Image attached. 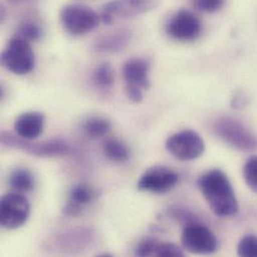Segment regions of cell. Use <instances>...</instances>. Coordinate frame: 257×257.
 <instances>
[{
	"instance_id": "obj_13",
	"label": "cell",
	"mask_w": 257,
	"mask_h": 257,
	"mask_svg": "<svg viewBox=\"0 0 257 257\" xmlns=\"http://www.w3.org/2000/svg\"><path fill=\"white\" fill-rule=\"evenodd\" d=\"M44 122L45 117L41 112H24L20 114L14 122L15 133L23 139L34 140L42 134Z\"/></svg>"
},
{
	"instance_id": "obj_2",
	"label": "cell",
	"mask_w": 257,
	"mask_h": 257,
	"mask_svg": "<svg viewBox=\"0 0 257 257\" xmlns=\"http://www.w3.org/2000/svg\"><path fill=\"white\" fill-rule=\"evenodd\" d=\"M216 135L231 147L244 152L257 150V136L238 119L224 116L214 123Z\"/></svg>"
},
{
	"instance_id": "obj_25",
	"label": "cell",
	"mask_w": 257,
	"mask_h": 257,
	"mask_svg": "<svg viewBox=\"0 0 257 257\" xmlns=\"http://www.w3.org/2000/svg\"><path fill=\"white\" fill-rule=\"evenodd\" d=\"M226 0H192V3L195 8L202 12L214 13L220 10Z\"/></svg>"
},
{
	"instance_id": "obj_28",
	"label": "cell",
	"mask_w": 257,
	"mask_h": 257,
	"mask_svg": "<svg viewBox=\"0 0 257 257\" xmlns=\"http://www.w3.org/2000/svg\"><path fill=\"white\" fill-rule=\"evenodd\" d=\"M126 93L129 98L133 102H140L143 98L142 94V89L137 88V87H131V86H126Z\"/></svg>"
},
{
	"instance_id": "obj_17",
	"label": "cell",
	"mask_w": 257,
	"mask_h": 257,
	"mask_svg": "<svg viewBox=\"0 0 257 257\" xmlns=\"http://www.w3.org/2000/svg\"><path fill=\"white\" fill-rule=\"evenodd\" d=\"M110 128L111 124L109 120L101 116L89 117L82 124V131L84 135L92 140L106 135Z\"/></svg>"
},
{
	"instance_id": "obj_1",
	"label": "cell",
	"mask_w": 257,
	"mask_h": 257,
	"mask_svg": "<svg viewBox=\"0 0 257 257\" xmlns=\"http://www.w3.org/2000/svg\"><path fill=\"white\" fill-rule=\"evenodd\" d=\"M197 186L212 212L218 217L233 216L238 212V202L226 174L212 169L201 174Z\"/></svg>"
},
{
	"instance_id": "obj_7",
	"label": "cell",
	"mask_w": 257,
	"mask_h": 257,
	"mask_svg": "<svg viewBox=\"0 0 257 257\" xmlns=\"http://www.w3.org/2000/svg\"><path fill=\"white\" fill-rule=\"evenodd\" d=\"M181 243L185 250L195 254H212L217 251L219 246L215 234L198 222L184 226L181 233Z\"/></svg>"
},
{
	"instance_id": "obj_21",
	"label": "cell",
	"mask_w": 257,
	"mask_h": 257,
	"mask_svg": "<svg viewBox=\"0 0 257 257\" xmlns=\"http://www.w3.org/2000/svg\"><path fill=\"white\" fill-rule=\"evenodd\" d=\"M242 172L245 183L257 194V155H252L247 159Z\"/></svg>"
},
{
	"instance_id": "obj_24",
	"label": "cell",
	"mask_w": 257,
	"mask_h": 257,
	"mask_svg": "<svg viewBox=\"0 0 257 257\" xmlns=\"http://www.w3.org/2000/svg\"><path fill=\"white\" fill-rule=\"evenodd\" d=\"M184 255L183 251L174 243L170 242H158L155 256L158 257H182Z\"/></svg>"
},
{
	"instance_id": "obj_16",
	"label": "cell",
	"mask_w": 257,
	"mask_h": 257,
	"mask_svg": "<svg viewBox=\"0 0 257 257\" xmlns=\"http://www.w3.org/2000/svg\"><path fill=\"white\" fill-rule=\"evenodd\" d=\"M34 177L32 173L24 168L15 169L9 176V185L18 193L30 192L34 188Z\"/></svg>"
},
{
	"instance_id": "obj_10",
	"label": "cell",
	"mask_w": 257,
	"mask_h": 257,
	"mask_svg": "<svg viewBox=\"0 0 257 257\" xmlns=\"http://www.w3.org/2000/svg\"><path fill=\"white\" fill-rule=\"evenodd\" d=\"M202 23L197 15L185 9L177 11L166 24V33L179 41H192L199 37Z\"/></svg>"
},
{
	"instance_id": "obj_22",
	"label": "cell",
	"mask_w": 257,
	"mask_h": 257,
	"mask_svg": "<svg viewBox=\"0 0 257 257\" xmlns=\"http://www.w3.org/2000/svg\"><path fill=\"white\" fill-rule=\"evenodd\" d=\"M237 254L239 256L257 257V236H244L238 243Z\"/></svg>"
},
{
	"instance_id": "obj_4",
	"label": "cell",
	"mask_w": 257,
	"mask_h": 257,
	"mask_svg": "<svg viewBox=\"0 0 257 257\" xmlns=\"http://www.w3.org/2000/svg\"><path fill=\"white\" fill-rule=\"evenodd\" d=\"M3 66L16 75L30 73L35 66L34 52L30 42L15 36L8 41L1 54Z\"/></svg>"
},
{
	"instance_id": "obj_6",
	"label": "cell",
	"mask_w": 257,
	"mask_h": 257,
	"mask_svg": "<svg viewBox=\"0 0 257 257\" xmlns=\"http://www.w3.org/2000/svg\"><path fill=\"white\" fill-rule=\"evenodd\" d=\"M166 150L176 159L190 161L200 157L205 150L203 138L194 130H182L168 137Z\"/></svg>"
},
{
	"instance_id": "obj_14",
	"label": "cell",
	"mask_w": 257,
	"mask_h": 257,
	"mask_svg": "<svg viewBox=\"0 0 257 257\" xmlns=\"http://www.w3.org/2000/svg\"><path fill=\"white\" fill-rule=\"evenodd\" d=\"M94 190L86 184H77L69 192L67 203L63 212L67 216H77L88 206L94 199Z\"/></svg>"
},
{
	"instance_id": "obj_26",
	"label": "cell",
	"mask_w": 257,
	"mask_h": 257,
	"mask_svg": "<svg viewBox=\"0 0 257 257\" xmlns=\"http://www.w3.org/2000/svg\"><path fill=\"white\" fill-rule=\"evenodd\" d=\"M170 215L175 218L177 221L182 222L184 224H190L193 222H196L194 220V215H192L189 211L183 209V208H179V207H175V208H171L170 209Z\"/></svg>"
},
{
	"instance_id": "obj_18",
	"label": "cell",
	"mask_w": 257,
	"mask_h": 257,
	"mask_svg": "<svg viewBox=\"0 0 257 257\" xmlns=\"http://www.w3.org/2000/svg\"><path fill=\"white\" fill-rule=\"evenodd\" d=\"M103 152L113 161H125L130 157L128 146L119 139L109 138L103 144Z\"/></svg>"
},
{
	"instance_id": "obj_15",
	"label": "cell",
	"mask_w": 257,
	"mask_h": 257,
	"mask_svg": "<svg viewBox=\"0 0 257 257\" xmlns=\"http://www.w3.org/2000/svg\"><path fill=\"white\" fill-rule=\"evenodd\" d=\"M131 40V32L128 29H119L104 34L96 39L94 49L98 52L112 53L124 49Z\"/></svg>"
},
{
	"instance_id": "obj_5",
	"label": "cell",
	"mask_w": 257,
	"mask_h": 257,
	"mask_svg": "<svg viewBox=\"0 0 257 257\" xmlns=\"http://www.w3.org/2000/svg\"><path fill=\"white\" fill-rule=\"evenodd\" d=\"M101 19L90 7L81 4H68L60 12L64 29L71 35H83L97 27Z\"/></svg>"
},
{
	"instance_id": "obj_8",
	"label": "cell",
	"mask_w": 257,
	"mask_h": 257,
	"mask_svg": "<svg viewBox=\"0 0 257 257\" xmlns=\"http://www.w3.org/2000/svg\"><path fill=\"white\" fill-rule=\"evenodd\" d=\"M30 215V204L18 192H10L0 200V222L6 229H16L26 223Z\"/></svg>"
},
{
	"instance_id": "obj_20",
	"label": "cell",
	"mask_w": 257,
	"mask_h": 257,
	"mask_svg": "<svg viewBox=\"0 0 257 257\" xmlns=\"http://www.w3.org/2000/svg\"><path fill=\"white\" fill-rule=\"evenodd\" d=\"M41 34L42 30L38 24H36L33 21H25L22 24H20L16 36L28 42H33L39 40Z\"/></svg>"
},
{
	"instance_id": "obj_29",
	"label": "cell",
	"mask_w": 257,
	"mask_h": 257,
	"mask_svg": "<svg viewBox=\"0 0 257 257\" xmlns=\"http://www.w3.org/2000/svg\"><path fill=\"white\" fill-rule=\"evenodd\" d=\"M34 0H8L9 3L13 4V5H20V4H25L28 2H32Z\"/></svg>"
},
{
	"instance_id": "obj_23",
	"label": "cell",
	"mask_w": 257,
	"mask_h": 257,
	"mask_svg": "<svg viewBox=\"0 0 257 257\" xmlns=\"http://www.w3.org/2000/svg\"><path fill=\"white\" fill-rule=\"evenodd\" d=\"M158 242L159 241L155 238L145 237L136 244L134 248V254L139 257L155 256V250Z\"/></svg>"
},
{
	"instance_id": "obj_9",
	"label": "cell",
	"mask_w": 257,
	"mask_h": 257,
	"mask_svg": "<svg viewBox=\"0 0 257 257\" xmlns=\"http://www.w3.org/2000/svg\"><path fill=\"white\" fill-rule=\"evenodd\" d=\"M158 0H111L102 9L101 21L112 23L116 18H127L141 15L155 9Z\"/></svg>"
},
{
	"instance_id": "obj_30",
	"label": "cell",
	"mask_w": 257,
	"mask_h": 257,
	"mask_svg": "<svg viewBox=\"0 0 257 257\" xmlns=\"http://www.w3.org/2000/svg\"><path fill=\"white\" fill-rule=\"evenodd\" d=\"M99 257H110L112 256V254H109V253H102V254H99Z\"/></svg>"
},
{
	"instance_id": "obj_27",
	"label": "cell",
	"mask_w": 257,
	"mask_h": 257,
	"mask_svg": "<svg viewBox=\"0 0 257 257\" xmlns=\"http://www.w3.org/2000/svg\"><path fill=\"white\" fill-rule=\"evenodd\" d=\"M247 104H248V96L244 91L238 90L233 94L232 100H231V106L233 108L242 109Z\"/></svg>"
},
{
	"instance_id": "obj_3",
	"label": "cell",
	"mask_w": 257,
	"mask_h": 257,
	"mask_svg": "<svg viewBox=\"0 0 257 257\" xmlns=\"http://www.w3.org/2000/svg\"><path fill=\"white\" fill-rule=\"evenodd\" d=\"M1 143L8 147L21 149L37 157H56L68 153L70 146L67 141L61 138H53L41 142H31L18 136L16 133L3 131L1 133Z\"/></svg>"
},
{
	"instance_id": "obj_11",
	"label": "cell",
	"mask_w": 257,
	"mask_h": 257,
	"mask_svg": "<svg viewBox=\"0 0 257 257\" xmlns=\"http://www.w3.org/2000/svg\"><path fill=\"white\" fill-rule=\"evenodd\" d=\"M178 174L165 166H153L147 169L139 178L137 188L151 193H165L178 182Z\"/></svg>"
},
{
	"instance_id": "obj_19",
	"label": "cell",
	"mask_w": 257,
	"mask_h": 257,
	"mask_svg": "<svg viewBox=\"0 0 257 257\" xmlns=\"http://www.w3.org/2000/svg\"><path fill=\"white\" fill-rule=\"evenodd\" d=\"M114 70L107 62L98 65L93 72V81L97 86L101 88L111 87L114 83Z\"/></svg>"
},
{
	"instance_id": "obj_12",
	"label": "cell",
	"mask_w": 257,
	"mask_h": 257,
	"mask_svg": "<svg viewBox=\"0 0 257 257\" xmlns=\"http://www.w3.org/2000/svg\"><path fill=\"white\" fill-rule=\"evenodd\" d=\"M149 62L142 58H131L127 60L122 68L126 86L137 87L142 90L149 88Z\"/></svg>"
}]
</instances>
